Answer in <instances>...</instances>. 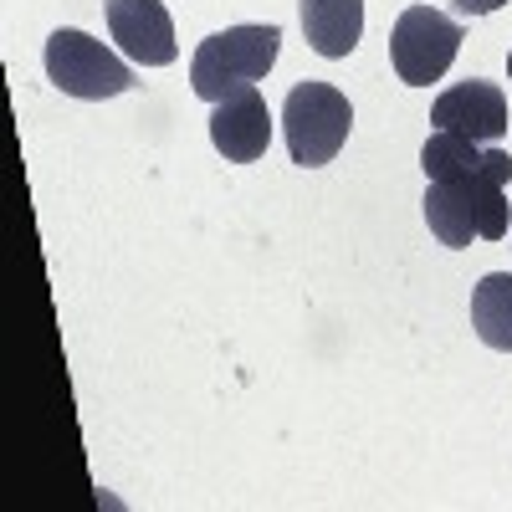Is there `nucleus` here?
<instances>
[{
	"label": "nucleus",
	"mask_w": 512,
	"mask_h": 512,
	"mask_svg": "<svg viewBox=\"0 0 512 512\" xmlns=\"http://www.w3.org/2000/svg\"><path fill=\"white\" fill-rule=\"evenodd\" d=\"M461 52V26L431 6H410L400 11L395 31H390V62L395 77L405 88H431V82L446 77V67Z\"/></svg>",
	"instance_id": "5"
},
{
	"label": "nucleus",
	"mask_w": 512,
	"mask_h": 512,
	"mask_svg": "<svg viewBox=\"0 0 512 512\" xmlns=\"http://www.w3.org/2000/svg\"><path fill=\"white\" fill-rule=\"evenodd\" d=\"M210 144H216L231 164H256L267 154V144H272V113H267V98H262L256 82L216 103V113H210Z\"/></svg>",
	"instance_id": "8"
},
{
	"label": "nucleus",
	"mask_w": 512,
	"mask_h": 512,
	"mask_svg": "<svg viewBox=\"0 0 512 512\" xmlns=\"http://www.w3.org/2000/svg\"><path fill=\"white\" fill-rule=\"evenodd\" d=\"M472 328L487 349L512 354V272H487L472 292Z\"/></svg>",
	"instance_id": "10"
},
{
	"label": "nucleus",
	"mask_w": 512,
	"mask_h": 512,
	"mask_svg": "<svg viewBox=\"0 0 512 512\" xmlns=\"http://www.w3.org/2000/svg\"><path fill=\"white\" fill-rule=\"evenodd\" d=\"M277 52H282V31L277 26H226V31L205 36L195 47L190 88L205 103H221V98L251 88V82H262L272 72Z\"/></svg>",
	"instance_id": "2"
},
{
	"label": "nucleus",
	"mask_w": 512,
	"mask_h": 512,
	"mask_svg": "<svg viewBox=\"0 0 512 512\" xmlns=\"http://www.w3.org/2000/svg\"><path fill=\"white\" fill-rule=\"evenodd\" d=\"M47 77L67 98H88V103L118 98L139 82L123 57H113L103 41H93L88 31H72V26L47 36Z\"/></svg>",
	"instance_id": "4"
},
{
	"label": "nucleus",
	"mask_w": 512,
	"mask_h": 512,
	"mask_svg": "<svg viewBox=\"0 0 512 512\" xmlns=\"http://www.w3.org/2000/svg\"><path fill=\"white\" fill-rule=\"evenodd\" d=\"M349 128H354V108L333 82L308 77V82H297L282 103V139H287L292 164H303V169L333 164L338 149L349 144Z\"/></svg>",
	"instance_id": "3"
},
{
	"label": "nucleus",
	"mask_w": 512,
	"mask_h": 512,
	"mask_svg": "<svg viewBox=\"0 0 512 512\" xmlns=\"http://www.w3.org/2000/svg\"><path fill=\"white\" fill-rule=\"evenodd\" d=\"M507 175H512V159L492 144L472 164L436 175L425 185V200H420L431 236L451 251H466L472 241H502L507 226H512Z\"/></svg>",
	"instance_id": "1"
},
{
	"label": "nucleus",
	"mask_w": 512,
	"mask_h": 512,
	"mask_svg": "<svg viewBox=\"0 0 512 512\" xmlns=\"http://www.w3.org/2000/svg\"><path fill=\"white\" fill-rule=\"evenodd\" d=\"M108 31L123 47V57L139 67H169L180 57L175 21H169L164 0H108Z\"/></svg>",
	"instance_id": "6"
},
{
	"label": "nucleus",
	"mask_w": 512,
	"mask_h": 512,
	"mask_svg": "<svg viewBox=\"0 0 512 512\" xmlns=\"http://www.w3.org/2000/svg\"><path fill=\"white\" fill-rule=\"evenodd\" d=\"M303 36L318 57H349L364 36V0H303Z\"/></svg>",
	"instance_id": "9"
},
{
	"label": "nucleus",
	"mask_w": 512,
	"mask_h": 512,
	"mask_svg": "<svg viewBox=\"0 0 512 512\" xmlns=\"http://www.w3.org/2000/svg\"><path fill=\"white\" fill-rule=\"evenodd\" d=\"M431 123L446 128V134H466L477 144H497L507 134V98L497 82H482V77H466L456 88H446L431 108Z\"/></svg>",
	"instance_id": "7"
},
{
	"label": "nucleus",
	"mask_w": 512,
	"mask_h": 512,
	"mask_svg": "<svg viewBox=\"0 0 512 512\" xmlns=\"http://www.w3.org/2000/svg\"><path fill=\"white\" fill-rule=\"evenodd\" d=\"M507 77H512V52H507Z\"/></svg>",
	"instance_id": "12"
},
{
	"label": "nucleus",
	"mask_w": 512,
	"mask_h": 512,
	"mask_svg": "<svg viewBox=\"0 0 512 512\" xmlns=\"http://www.w3.org/2000/svg\"><path fill=\"white\" fill-rule=\"evenodd\" d=\"M451 6H456L461 16H492V11L507 6V0H451Z\"/></svg>",
	"instance_id": "11"
}]
</instances>
